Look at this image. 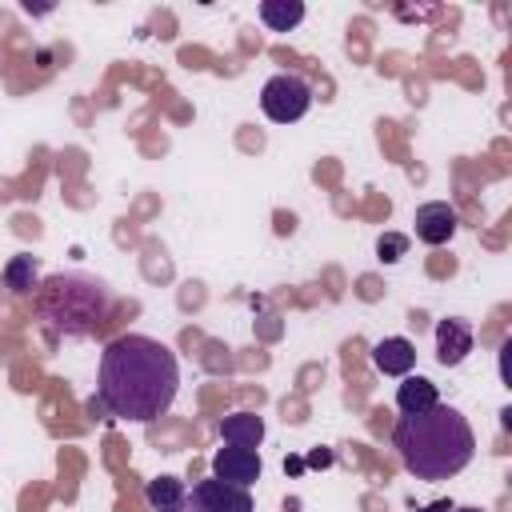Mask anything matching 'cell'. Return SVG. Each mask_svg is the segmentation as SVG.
<instances>
[{
    "mask_svg": "<svg viewBox=\"0 0 512 512\" xmlns=\"http://www.w3.org/2000/svg\"><path fill=\"white\" fill-rule=\"evenodd\" d=\"M176 388H180V368L172 348L152 336L128 332L104 348L96 400L88 408L92 412L100 408L112 420L152 424L172 408Z\"/></svg>",
    "mask_w": 512,
    "mask_h": 512,
    "instance_id": "1",
    "label": "cell"
},
{
    "mask_svg": "<svg viewBox=\"0 0 512 512\" xmlns=\"http://www.w3.org/2000/svg\"><path fill=\"white\" fill-rule=\"evenodd\" d=\"M392 448L400 452L404 468L416 480H452L472 464L476 436L456 408L432 404L428 412H412L396 420Z\"/></svg>",
    "mask_w": 512,
    "mask_h": 512,
    "instance_id": "2",
    "label": "cell"
},
{
    "mask_svg": "<svg viewBox=\"0 0 512 512\" xmlns=\"http://www.w3.org/2000/svg\"><path fill=\"white\" fill-rule=\"evenodd\" d=\"M112 312V292L88 272H56L36 288V316L48 340H84Z\"/></svg>",
    "mask_w": 512,
    "mask_h": 512,
    "instance_id": "3",
    "label": "cell"
},
{
    "mask_svg": "<svg viewBox=\"0 0 512 512\" xmlns=\"http://www.w3.org/2000/svg\"><path fill=\"white\" fill-rule=\"evenodd\" d=\"M260 108L268 120L276 124H296L308 108H312V88L308 80H300L296 72H276L264 88H260Z\"/></svg>",
    "mask_w": 512,
    "mask_h": 512,
    "instance_id": "4",
    "label": "cell"
},
{
    "mask_svg": "<svg viewBox=\"0 0 512 512\" xmlns=\"http://www.w3.org/2000/svg\"><path fill=\"white\" fill-rule=\"evenodd\" d=\"M264 464H260V452L256 448H240V444H228L212 456V476L224 480V484H236V488H252L260 480Z\"/></svg>",
    "mask_w": 512,
    "mask_h": 512,
    "instance_id": "5",
    "label": "cell"
},
{
    "mask_svg": "<svg viewBox=\"0 0 512 512\" xmlns=\"http://www.w3.org/2000/svg\"><path fill=\"white\" fill-rule=\"evenodd\" d=\"M412 224H416V240H420V244L440 248V244H448V240L456 236L460 216H456V208H452V204L432 200V204H420V208H416Z\"/></svg>",
    "mask_w": 512,
    "mask_h": 512,
    "instance_id": "6",
    "label": "cell"
},
{
    "mask_svg": "<svg viewBox=\"0 0 512 512\" xmlns=\"http://www.w3.org/2000/svg\"><path fill=\"white\" fill-rule=\"evenodd\" d=\"M188 500H192L200 512H256L248 488L224 484V480H216V476H212V480H200Z\"/></svg>",
    "mask_w": 512,
    "mask_h": 512,
    "instance_id": "7",
    "label": "cell"
},
{
    "mask_svg": "<svg viewBox=\"0 0 512 512\" xmlns=\"http://www.w3.org/2000/svg\"><path fill=\"white\" fill-rule=\"evenodd\" d=\"M472 352V324L460 316H448L436 324V360L444 368H456Z\"/></svg>",
    "mask_w": 512,
    "mask_h": 512,
    "instance_id": "8",
    "label": "cell"
},
{
    "mask_svg": "<svg viewBox=\"0 0 512 512\" xmlns=\"http://www.w3.org/2000/svg\"><path fill=\"white\" fill-rule=\"evenodd\" d=\"M372 364L384 376H408L416 364V344L404 336H384L380 344H372Z\"/></svg>",
    "mask_w": 512,
    "mask_h": 512,
    "instance_id": "9",
    "label": "cell"
},
{
    "mask_svg": "<svg viewBox=\"0 0 512 512\" xmlns=\"http://www.w3.org/2000/svg\"><path fill=\"white\" fill-rule=\"evenodd\" d=\"M432 404H440L436 384L428 376H404V384L396 388V408L404 416H412V412H428Z\"/></svg>",
    "mask_w": 512,
    "mask_h": 512,
    "instance_id": "10",
    "label": "cell"
},
{
    "mask_svg": "<svg viewBox=\"0 0 512 512\" xmlns=\"http://www.w3.org/2000/svg\"><path fill=\"white\" fill-rule=\"evenodd\" d=\"M220 436L228 444H240V448H256L264 440V420L256 412H232L220 420Z\"/></svg>",
    "mask_w": 512,
    "mask_h": 512,
    "instance_id": "11",
    "label": "cell"
},
{
    "mask_svg": "<svg viewBox=\"0 0 512 512\" xmlns=\"http://www.w3.org/2000/svg\"><path fill=\"white\" fill-rule=\"evenodd\" d=\"M144 500H148L156 512H172V508H180V504L188 500V488H184V480H176V476H156V480L144 484Z\"/></svg>",
    "mask_w": 512,
    "mask_h": 512,
    "instance_id": "12",
    "label": "cell"
},
{
    "mask_svg": "<svg viewBox=\"0 0 512 512\" xmlns=\"http://www.w3.org/2000/svg\"><path fill=\"white\" fill-rule=\"evenodd\" d=\"M260 20L268 32H288L304 20V4L300 0H264L260 4Z\"/></svg>",
    "mask_w": 512,
    "mask_h": 512,
    "instance_id": "13",
    "label": "cell"
},
{
    "mask_svg": "<svg viewBox=\"0 0 512 512\" xmlns=\"http://www.w3.org/2000/svg\"><path fill=\"white\" fill-rule=\"evenodd\" d=\"M36 276H40V264H36V256H28V252H20V256H12V260L4 264V288L16 292V296L40 288Z\"/></svg>",
    "mask_w": 512,
    "mask_h": 512,
    "instance_id": "14",
    "label": "cell"
},
{
    "mask_svg": "<svg viewBox=\"0 0 512 512\" xmlns=\"http://www.w3.org/2000/svg\"><path fill=\"white\" fill-rule=\"evenodd\" d=\"M408 244H412V240H408L404 232H384V236L376 240V256H380L384 264H396L400 256H408Z\"/></svg>",
    "mask_w": 512,
    "mask_h": 512,
    "instance_id": "15",
    "label": "cell"
},
{
    "mask_svg": "<svg viewBox=\"0 0 512 512\" xmlns=\"http://www.w3.org/2000/svg\"><path fill=\"white\" fill-rule=\"evenodd\" d=\"M308 464H316V468H324V464H332V456H328V452H312V456H308Z\"/></svg>",
    "mask_w": 512,
    "mask_h": 512,
    "instance_id": "16",
    "label": "cell"
},
{
    "mask_svg": "<svg viewBox=\"0 0 512 512\" xmlns=\"http://www.w3.org/2000/svg\"><path fill=\"white\" fill-rule=\"evenodd\" d=\"M424 512H452V504H448V500H440V504H432V508H424Z\"/></svg>",
    "mask_w": 512,
    "mask_h": 512,
    "instance_id": "17",
    "label": "cell"
},
{
    "mask_svg": "<svg viewBox=\"0 0 512 512\" xmlns=\"http://www.w3.org/2000/svg\"><path fill=\"white\" fill-rule=\"evenodd\" d=\"M172 512H200V508H196L192 500H184V504H180V508H172Z\"/></svg>",
    "mask_w": 512,
    "mask_h": 512,
    "instance_id": "18",
    "label": "cell"
},
{
    "mask_svg": "<svg viewBox=\"0 0 512 512\" xmlns=\"http://www.w3.org/2000/svg\"><path fill=\"white\" fill-rule=\"evenodd\" d=\"M452 512H484V508H452Z\"/></svg>",
    "mask_w": 512,
    "mask_h": 512,
    "instance_id": "19",
    "label": "cell"
}]
</instances>
